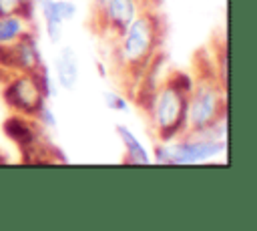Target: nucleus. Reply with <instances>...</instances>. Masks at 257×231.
<instances>
[{"label": "nucleus", "mask_w": 257, "mask_h": 231, "mask_svg": "<svg viewBox=\"0 0 257 231\" xmlns=\"http://www.w3.org/2000/svg\"><path fill=\"white\" fill-rule=\"evenodd\" d=\"M227 149L225 139H213L199 133L161 141L155 149V163L159 165H199L215 159Z\"/></svg>", "instance_id": "4"}, {"label": "nucleus", "mask_w": 257, "mask_h": 231, "mask_svg": "<svg viewBox=\"0 0 257 231\" xmlns=\"http://www.w3.org/2000/svg\"><path fill=\"white\" fill-rule=\"evenodd\" d=\"M10 62L16 72H34L42 66L40 46L32 30L22 34L14 44H10Z\"/></svg>", "instance_id": "7"}, {"label": "nucleus", "mask_w": 257, "mask_h": 231, "mask_svg": "<svg viewBox=\"0 0 257 231\" xmlns=\"http://www.w3.org/2000/svg\"><path fill=\"white\" fill-rule=\"evenodd\" d=\"M104 104H106V108L116 110V112H126L128 110V98L122 96L116 90H106L104 92Z\"/></svg>", "instance_id": "15"}, {"label": "nucleus", "mask_w": 257, "mask_h": 231, "mask_svg": "<svg viewBox=\"0 0 257 231\" xmlns=\"http://www.w3.org/2000/svg\"><path fill=\"white\" fill-rule=\"evenodd\" d=\"M2 129H4V135L14 145H18L24 153L32 151L38 145V141H40V133H38L36 125L30 121V117H24V114H18V112L10 114L4 121Z\"/></svg>", "instance_id": "9"}, {"label": "nucleus", "mask_w": 257, "mask_h": 231, "mask_svg": "<svg viewBox=\"0 0 257 231\" xmlns=\"http://www.w3.org/2000/svg\"><path fill=\"white\" fill-rule=\"evenodd\" d=\"M161 40L159 20L151 12H139L133 22L118 34L116 60L137 80L155 58Z\"/></svg>", "instance_id": "1"}, {"label": "nucleus", "mask_w": 257, "mask_h": 231, "mask_svg": "<svg viewBox=\"0 0 257 231\" xmlns=\"http://www.w3.org/2000/svg\"><path fill=\"white\" fill-rule=\"evenodd\" d=\"M54 78H56V84L66 88V90H72L78 82V58H76V52L72 46H64L58 56H56V62H54Z\"/></svg>", "instance_id": "10"}, {"label": "nucleus", "mask_w": 257, "mask_h": 231, "mask_svg": "<svg viewBox=\"0 0 257 231\" xmlns=\"http://www.w3.org/2000/svg\"><path fill=\"white\" fill-rule=\"evenodd\" d=\"M102 2H104V0H94V4H96V8H98V6H102Z\"/></svg>", "instance_id": "18"}, {"label": "nucleus", "mask_w": 257, "mask_h": 231, "mask_svg": "<svg viewBox=\"0 0 257 231\" xmlns=\"http://www.w3.org/2000/svg\"><path fill=\"white\" fill-rule=\"evenodd\" d=\"M116 135L126 153L124 163H128V165H149L151 163V157H149L145 145L139 141V137L126 125H116Z\"/></svg>", "instance_id": "11"}, {"label": "nucleus", "mask_w": 257, "mask_h": 231, "mask_svg": "<svg viewBox=\"0 0 257 231\" xmlns=\"http://www.w3.org/2000/svg\"><path fill=\"white\" fill-rule=\"evenodd\" d=\"M38 2H40V10L44 16V26H46L48 38L52 42H58L60 34H62V26H64V22L74 18L76 6L70 0H38Z\"/></svg>", "instance_id": "8"}, {"label": "nucleus", "mask_w": 257, "mask_h": 231, "mask_svg": "<svg viewBox=\"0 0 257 231\" xmlns=\"http://www.w3.org/2000/svg\"><path fill=\"white\" fill-rule=\"evenodd\" d=\"M227 88L221 86L217 76H201L195 80L187 98V133H197L227 119Z\"/></svg>", "instance_id": "2"}, {"label": "nucleus", "mask_w": 257, "mask_h": 231, "mask_svg": "<svg viewBox=\"0 0 257 231\" xmlns=\"http://www.w3.org/2000/svg\"><path fill=\"white\" fill-rule=\"evenodd\" d=\"M22 4H24V0H0V16L18 14Z\"/></svg>", "instance_id": "17"}, {"label": "nucleus", "mask_w": 257, "mask_h": 231, "mask_svg": "<svg viewBox=\"0 0 257 231\" xmlns=\"http://www.w3.org/2000/svg\"><path fill=\"white\" fill-rule=\"evenodd\" d=\"M30 30V22L24 20L20 14H8L0 16V44L10 46L14 44L22 34Z\"/></svg>", "instance_id": "12"}, {"label": "nucleus", "mask_w": 257, "mask_h": 231, "mask_svg": "<svg viewBox=\"0 0 257 231\" xmlns=\"http://www.w3.org/2000/svg\"><path fill=\"white\" fill-rule=\"evenodd\" d=\"M34 117L40 119V123H42L46 129H54V127H56V114H54V110H52L46 102L40 106V110H38Z\"/></svg>", "instance_id": "16"}, {"label": "nucleus", "mask_w": 257, "mask_h": 231, "mask_svg": "<svg viewBox=\"0 0 257 231\" xmlns=\"http://www.w3.org/2000/svg\"><path fill=\"white\" fill-rule=\"evenodd\" d=\"M167 82H171L173 86H177L179 90H183V92H191L193 90V86H195V78L189 74V72H185V70H173L169 76H167Z\"/></svg>", "instance_id": "14"}, {"label": "nucleus", "mask_w": 257, "mask_h": 231, "mask_svg": "<svg viewBox=\"0 0 257 231\" xmlns=\"http://www.w3.org/2000/svg\"><path fill=\"white\" fill-rule=\"evenodd\" d=\"M32 74H34V78H36V82H38V86H40L44 98H46V100L54 98V96H56V82H54V78L48 74V70L44 68V64H42L38 70H34Z\"/></svg>", "instance_id": "13"}, {"label": "nucleus", "mask_w": 257, "mask_h": 231, "mask_svg": "<svg viewBox=\"0 0 257 231\" xmlns=\"http://www.w3.org/2000/svg\"><path fill=\"white\" fill-rule=\"evenodd\" d=\"M2 98L14 112L24 117H34L40 110V106L46 102L32 72H18L10 76V80L2 90Z\"/></svg>", "instance_id": "5"}, {"label": "nucleus", "mask_w": 257, "mask_h": 231, "mask_svg": "<svg viewBox=\"0 0 257 231\" xmlns=\"http://www.w3.org/2000/svg\"><path fill=\"white\" fill-rule=\"evenodd\" d=\"M187 92L179 90L167 80L155 90L149 119L161 141H173L187 135Z\"/></svg>", "instance_id": "3"}, {"label": "nucleus", "mask_w": 257, "mask_h": 231, "mask_svg": "<svg viewBox=\"0 0 257 231\" xmlns=\"http://www.w3.org/2000/svg\"><path fill=\"white\" fill-rule=\"evenodd\" d=\"M98 14L102 26L118 36L139 14V0H104L98 6Z\"/></svg>", "instance_id": "6"}]
</instances>
